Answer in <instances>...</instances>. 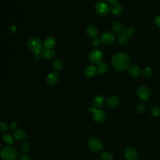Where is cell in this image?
Here are the masks:
<instances>
[{
	"mask_svg": "<svg viewBox=\"0 0 160 160\" xmlns=\"http://www.w3.org/2000/svg\"><path fill=\"white\" fill-rule=\"evenodd\" d=\"M111 63L116 71L122 72L129 68V58L125 52H119L113 56Z\"/></svg>",
	"mask_w": 160,
	"mask_h": 160,
	"instance_id": "6da1fadb",
	"label": "cell"
},
{
	"mask_svg": "<svg viewBox=\"0 0 160 160\" xmlns=\"http://www.w3.org/2000/svg\"><path fill=\"white\" fill-rule=\"evenodd\" d=\"M18 155V150L12 146H4L0 151V156L4 160H15Z\"/></svg>",
	"mask_w": 160,
	"mask_h": 160,
	"instance_id": "7a4b0ae2",
	"label": "cell"
},
{
	"mask_svg": "<svg viewBox=\"0 0 160 160\" xmlns=\"http://www.w3.org/2000/svg\"><path fill=\"white\" fill-rule=\"evenodd\" d=\"M28 46L34 54H40L43 50L42 42L37 38H31L28 41Z\"/></svg>",
	"mask_w": 160,
	"mask_h": 160,
	"instance_id": "3957f363",
	"label": "cell"
},
{
	"mask_svg": "<svg viewBox=\"0 0 160 160\" xmlns=\"http://www.w3.org/2000/svg\"><path fill=\"white\" fill-rule=\"evenodd\" d=\"M89 111L93 114V120L97 124H102L106 118V112L101 109H96L94 107H90Z\"/></svg>",
	"mask_w": 160,
	"mask_h": 160,
	"instance_id": "277c9868",
	"label": "cell"
},
{
	"mask_svg": "<svg viewBox=\"0 0 160 160\" xmlns=\"http://www.w3.org/2000/svg\"><path fill=\"white\" fill-rule=\"evenodd\" d=\"M87 145L89 150L94 152H99L102 151L103 144L101 141L96 138H91L87 142Z\"/></svg>",
	"mask_w": 160,
	"mask_h": 160,
	"instance_id": "5b68a950",
	"label": "cell"
},
{
	"mask_svg": "<svg viewBox=\"0 0 160 160\" xmlns=\"http://www.w3.org/2000/svg\"><path fill=\"white\" fill-rule=\"evenodd\" d=\"M94 8L96 13L101 16H104L107 15L110 11V8L109 5L102 1L97 2L95 4Z\"/></svg>",
	"mask_w": 160,
	"mask_h": 160,
	"instance_id": "8992f818",
	"label": "cell"
},
{
	"mask_svg": "<svg viewBox=\"0 0 160 160\" xmlns=\"http://www.w3.org/2000/svg\"><path fill=\"white\" fill-rule=\"evenodd\" d=\"M103 54L101 50L94 49L92 50L89 54V59L91 62L95 64L100 63L102 59Z\"/></svg>",
	"mask_w": 160,
	"mask_h": 160,
	"instance_id": "52a82bcc",
	"label": "cell"
},
{
	"mask_svg": "<svg viewBox=\"0 0 160 160\" xmlns=\"http://www.w3.org/2000/svg\"><path fill=\"white\" fill-rule=\"evenodd\" d=\"M137 96L142 101H148L151 96V92L149 88L144 85L141 86L137 91Z\"/></svg>",
	"mask_w": 160,
	"mask_h": 160,
	"instance_id": "ba28073f",
	"label": "cell"
},
{
	"mask_svg": "<svg viewBox=\"0 0 160 160\" xmlns=\"http://www.w3.org/2000/svg\"><path fill=\"white\" fill-rule=\"evenodd\" d=\"M99 39L101 42L106 44H111L114 42L115 39V36L112 32L105 31L102 34H101L99 37Z\"/></svg>",
	"mask_w": 160,
	"mask_h": 160,
	"instance_id": "9c48e42d",
	"label": "cell"
},
{
	"mask_svg": "<svg viewBox=\"0 0 160 160\" xmlns=\"http://www.w3.org/2000/svg\"><path fill=\"white\" fill-rule=\"evenodd\" d=\"M124 155L127 160H137L138 153L133 148H127L124 151Z\"/></svg>",
	"mask_w": 160,
	"mask_h": 160,
	"instance_id": "30bf717a",
	"label": "cell"
},
{
	"mask_svg": "<svg viewBox=\"0 0 160 160\" xmlns=\"http://www.w3.org/2000/svg\"><path fill=\"white\" fill-rule=\"evenodd\" d=\"M59 79V74L57 72H52L49 73L46 78V83L49 86L55 85Z\"/></svg>",
	"mask_w": 160,
	"mask_h": 160,
	"instance_id": "8fae6325",
	"label": "cell"
},
{
	"mask_svg": "<svg viewBox=\"0 0 160 160\" xmlns=\"http://www.w3.org/2000/svg\"><path fill=\"white\" fill-rule=\"evenodd\" d=\"M111 28L114 32L119 34H122L126 29L124 24L120 21H115L112 22Z\"/></svg>",
	"mask_w": 160,
	"mask_h": 160,
	"instance_id": "7c38bea8",
	"label": "cell"
},
{
	"mask_svg": "<svg viewBox=\"0 0 160 160\" xmlns=\"http://www.w3.org/2000/svg\"><path fill=\"white\" fill-rule=\"evenodd\" d=\"M119 104V99L116 96H111L108 98L105 102L106 108L109 109L115 108Z\"/></svg>",
	"mask_w": 160,
	"mask_h": 160,
	"instance_id": "4fadbf2b",
	"label": "cell"
},
{
	"mask_svg": "<svg viewBox=\"0 0 160 160\" xmlns=\"http://www.w3.org/2000/svg\"><path fill=\"white\" fill-rule=\"evenodd\" d=\"M98 72L97 68L92 65H89L86 66L84 69V74L88 78L94 77Z\"/></svg>",
	"mask_w": 160,
	"mask_h": 160,
	"instance_id": "5bb4252c",
	"label": "cell"
},
{
	"mask_svg": "<svg viewBox=\"0 0 160 160\" xmlns=\"http://www.w3.org/2000/svg\"><path fill=\"white\" fill-rule=\"evenodd\" d=\"M128 74L133 78H138L141 74V69L136 65H131L128 68Z\"/></svg>",
	"mask_w": 160,
	"mask_h": 160,
	"instance_id": "9a60e30c",
	"label": "cell"
},
{
	"mask_svg": "<svg viewBox=\"0 0 160 160\" xmlns=\"http://www.w3.org/2000/svg\"><path fill=\"white\" fill-rule=\"evenodd\" d=\"M26 132L24 129H16L12 134L14 139L18 141H24L26 138Z\"/></svg>",
	"mask_w": 160,
	"mask_h": 160,
	"instance_id": "2e32d148",
	"label": "cell"
},
{
	"mask_svg": "<svg viewBox=\"0 0 160 160\" xmlns=\"http://www.w3.org/2000/svg\"><path fill=\"white\" fill-rule=\"evenodd\" d=\"M86 34L88 36L92 39L96 38L98 36V29L94 25H89L86 28Z\"/></svg>",
	"mask_w": 160,
	"mask_h": 160,
	"instance_id": "e0dca14e",
	"label": "cell"
},
{
	"mask_svg": "<svg viewBox=\"0 0 160 160\" xmlns=\"http://www.w3.org/2000/svg\"><path fill=\"white\" fill-rule=\"evenodd\" d=\"M104 102V97L101 95H98L94 97L92 101V106L96 109H101Z\"/></svg>",
	"mask_w": 160,
	"mask_h": 160,
	"instance_id": "ac0fdd59",
	"label": "cell"
},
{
	"mask_svg": "<svg viewBox=\"0 0 160 160\" xmlns=\"http://www.w3.org/2000/svg\"><path fill=\"white\" fill-rule=\"evenodd\" d=\"M110 11L114 16L120 15L122 12V6L120 3H116L110 7Z\"/></svg>",
	"mask_w": 160,
	"mask_h": 160,
	"instance_id": "d6986e66",
	"label": "cell"
},
{
	"mask_svg": "<svg viewBox=\"0 0 160 160\" xmlns=\"http://www.w3.org/2000/svg\"><path fill=\"white\" fill-rule=\"evenodd\" d=\"M41 54V56L42 58H44L45 59H51L54 56L55 53H54V51L52 49L44 48V49H43Z\"/></svg>",
	"mask_w": 160,
	"mask_h": 160,
	"instance_id": "ffe728a7",
	"label": "cell"
},
{
	"mask_svg": "<svg viewBox=\"0 0 160 160\" xmlns=\"http://www.w3.org/2000/svg\"><path fill=\"white\" fill-rule=\"evenodd\" d=\"M43 44L45 48L52 49L56 45V41L52 37H48L44 39Z\"/></svg>",
	"mask_w": 160,
	"mask_h": 160,
	"instance_id": "44dd1931",
	"label": "cell"
},
{
	"mask_svg": "<svg viewBox=\"0 0 160 160\" xmlns=\"http://www.w3.org/2000/svg\"><path fill=\"white\" fill-rule=\"evenodd\" d=\"M97 71L100 74H104L106 73L108 71V65L103 62H101L98 64L97 67Z\"/></svg>",
	"mask_w": 160,
	"mask_h": 160,
	"instance_id": "7402d4cb",
	"label": "cell"
},
{
	"mask_svg": "<svg viewBox=\"0 0 160 160\" xmlns=\"http://www.w3.org/2000/svg\"><path fill=\"white\" fill-rule=\"evenodd\" d=\"M2 139L3 140V141L8 144H12L14 142V138L10 135L9 134H2Z\"/></svg>",
	"mask_w": 160,
	"mask_h": 160,
	"instance_id": "603a6c76",
	"label": "cell"
},
{
	"mask_svg": "<svg viewBox=\"0 0 160 160\" xmlns=\"http://www.w3.org/2000/svg\"><path fill=\"white\" fill-rule=\"evenodd\" d=\"M20 148H21V150L22 151V152H24V154H26L30 151L31 146L29 142L24 141L21 144Z\"/></svg>",
	"mask_w": 160,
	"mask_h": 160,
	"instance_id": "cb8c5ba5",
	"label": "cell"
},
{
	"mask_svg": "<svg viewBox=\"0 0 160 160\" xmlns=\"http://www.w3.org/2000/svg\"><path fill=\"white\" fill-rule=\"evenodd\" d=\"M128 37L123 32L122 34H121L118 36V38H117V41L118 42V44L123 45L127 43L128 41Z\"/></svg>",
	"mask_w": 160,
	"mask_h": 160,
	"instance_id": "d4e9b609",
	"label": "cell"
},
{
	"mask_svg": "<svg viewBox=\"0 0 160 160\" xmlns=\"http://www.w3.org/2000/svg\"><path fill=\"white\" fill-rule=\"evenodd\" d=\"M101 160H114L113 155L108 151H104L101 154Z\"/></svg>",
	"mask_w": 160,
	"mask_h": 160,
	"instance_id": "484cf974",
	"label": "cell"
},
{
	"mask_svg": "<svg viewBox=\"0 0 160 160\" xmlns=\"http://www.w3.org/2000/svg\"><path fill=\"white\" fill-rule=\"evenodd\" d=\"M52 68L56 71L60 70L62 67V62L60 59H56L52 62Z\"/></svg>",
	"mask_w": 160,
	"mask_h": 160,
	"instance_id": "4316f807",
	"label": "cell"
},
{
	"mask_svg": "<svg viewBox=\"0 0 160 160\" xmlns=\"http://www.w3.org/2000/svg\"><path fill=\"white\" fill-rule=\"evenodd\" d=\"M150 114L153 117H159L160 116V108L158 106H154L150 110Z\"/></svg>",
	"mask_w": 160,
	"mask_h": 160,
	"instance_id": "83f0119b",
	"label": "cell"
},
{
	"mask_svg": "<svg viewBox=\"0 0 160 160\" xmlns=\"http://www.w3.org/2000/svg\"><path fill=\"white\" fill-rule=\"evenodd\" d=\"M146 110V106L143 103H139L138 104L135 109L136 112L138 114H142Z\"/></svg>",
	"mask_w": 160,
	"mask_h": 160,
	"instance_id": "f1b7e54d",
	"label": "cell"
},
{
	"mask_svg": "<svg viewBox=\"0 0 160 160\" xmlns=\"http://www.w3.org/2000/svg\"><path fill=\"white\" fill-rule=\"evenodd\" d=\"M124 33L128 37V38H129L134 36V34L135 33V29L131 26L128 27L127 28H126Z\"/></svg>",
	"mask_w": 160,
	"mask_h": 160,
	"instance_id": "f546056e",
	"label": "cell"
},
{
	"mask_svg": "<svg viewBox=\"0 0 160 160\" xmlns=\"http://www.w3.org/2000/svg\"><path fill=\"white\" fill-rule=\"evenodd\" d=\"M142 73L145 77H150L153 74V69L151 67H146L143 69Z\"/></svg>",
	"mask_w": 160,
	"mask_h": 160,
	"instance_id": "4dcf8cb0",
	"label": "cell"
},
{
	"mask_svg": "<svg viewBox=\"0 0 160 160\" xmlns=\"http://www.w3.org/2000/svg\"><path fill=\"white\" fill-rule=\"evenodd\" d=\"M8 124L4 122H0V131L5 132L8 131Z\"/></svg>",
	"mask_w": 160,
	"mask_h": 160,
	"instance_id": "1f68e13d",
	"label": "cell"
},
{
	"mask_svg": "<svg viewBox=\"0 0 160 160\" xmlns=\"http://www.w3.org/2000/svg\"><path fill=\"white\" fill-rule=\"evenodd\" d=\"M100 44H101V41H100L99 38V39L97 38H94L92 39V45L94 47H95V48L98 47L100 45Z\"/></svg>",
	"mask_w": 160,
	"mask_h": 160,
	"instance_id": "d6a6232c",
	"label": "cell"
},
{
	"mask_svg": "<svg viewBox=\"0 0 160 160\" xmlns=\"http://www.w3.org/2000/svg\"><path fill=\"white\" fill-rule=\"evenodd\" d=\"M10 128L11 129H12V130H16V129H18V128H19V124L17 122H11V124H10Z\"/></svg>",
	"mask_w": 160,
	"mask_h": 160,
	"instance_id": "836d02e7",
	"label": "cell"
},
{
	"mask_svg": "<svg viewBox=\"0 0 160 160\" xmlns=\"http://www.w3.org/2000/svg\"><path fill=\"white\" fill-rule=\"evenodd\" d=\"M19 160H31V159L28 154H23L21 155Z\"/></svg>",
	"mask_w": 160,
	"mask_h": 160,
	"instance_id": "e575fe53",
	"label": "cell"
},
{
	"mask_svg": "<svg viewBox=\"0 0 160 160\" xmlns=\"http://www.w3.org/2000/svg\"><path fill=\"white\" fill-rule=\"evenodd\" d=\"M154 22L157 26L160 28V14H158L155 17Z\"/></svg>",
	"mask_w": 160,
	"mask_h": 160,
	"instance_id": "d590c367",
	"label": "cell"
},
{
	"mask_svg": "<svg viewBox=\"0 0 160 160\" xmlns=\"http://www.w3.org/2000/svg\"><path fill=\"white\" fill-rule=\"evenodd\" d=\"M108 2H109L110 4H116L118 2V0H106Z\"/></svg>",
	"mask_w": 160,
	"mask_h": 160,
	"instance_id": "8d00e7d4",
	"label": "cell"
},
{
	"mask_svg": "<svg viewBox=\"0 0 160 160\" xmlns=\"http://www.w3.org/2000/svg\"><path fill=\"white\" fill-rule=\"evenodd\" d=\"M16 26H12L11 28V31L12 33H14V32L16 31Z\"/></svg>",
	"mask_w": 160,
	"mask_h": 160,
	"instance_id": "74e56055",
	"label": "cell"
},
{
	"mask_svg": "<svg viewBox=\"0 0 160 160\" xmlns=\"http://www.w3.org/2000/svg\"><path fill=\"white\" fill-rule=\"evenodd\" d=\"M1 142H0V149H1Z\"/></svg>",
	"mask_w": 160,
	"mask_h": 160,
	"instance_id": "f35d334b",
	"label": "cell"
}]
</instances>
